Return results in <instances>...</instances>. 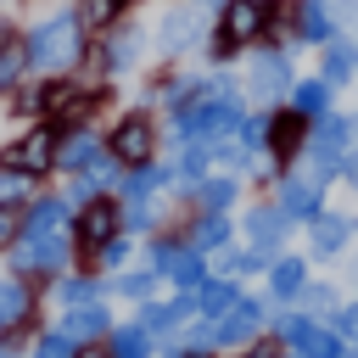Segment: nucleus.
Instances as JSON below:
<instances>
[{
	"instance_id": "39",
	"label": "nucleus",
	"mask_w": 358,
	"mask_h": 358,
	"mask_svg": "<svg viewBox=\"0 0 358 358\" xmlns=\"http://www.w3.org/2000/svg\"><path fill=\"white\" fill-rule=\"evenodd\" d=\"M62 302H78V308H84V302H95V285H90V280H67V285H62Z\"/></svg>"
},
{
	"instance_id": "6",
	"label": "nucleus",
	"mask_w": 358,
	"mask_h": 358,
	"mask_svg": "<svg viewBox=\"0 0 358 358\" xmlns=\"http://www.w3.org/2000/svg\"><path fill=\"white\" fill-rule=\"evenodd\" d=\"M252 90H257L263 101H274V95L291 90V62H285V50H263V56H252Z\"/></svg>"
},
{
	"instance_id": "49",
	"label": "nucleus",
	"mask_w": 358,
	"mask_h": 358,
	"mask_svg": "<svg viewBox=\"0 0 358 358\" xmlns=\"http://www.w3.org/2000/svg\"><path fill=\"white\" fill-rule=\"evenodd\" d=\"M0 45H11V34H6V17H0Z\"/></svg>"
},
{
	"instance_id": "41",
	"label": "nucleus",
	"mask_w": 358,
	"mask_h": 358,
	"mask_svg": "<svg viewBox=\"0 0 358 358\" xmlns=\"http://www.w3.org/2000/svg\"><path fill=\"white\" fill-rule=\"evenodd\" d=\"M22 185H28L22 173H11V168H0V201H11V196H17Z\"/></svg>"
},
{
	"instance_id": "27",
	"label": "nucleus",
	"mask_w": 358,
	"mask_h": 358,
	"mask_svg": "<svg viewBox=\"0 0 358 358\" xmlns=\"http://www.w3.org/2000/svg\"><path fill=\"white\" fill-rule=\"evenodd\" d=\"M162 179H168L162 168H145V162H140V168H129V173H123V190H129V201H145Z\"/></svg>"
},
{
	"instance_id": "11",
	"label": "nucleus",
	"mask_w": 358,
	"mask_h": 358,
	"mask_svg": "<svg viewBox=\"0 0 358 358\" xmlns=\"http://www.w3.org/2000/svg\"><path fill=\"white\" fill-rule=\"evenodd\" d=\"M112 229H117V207L112 201H84V218H78V241L84 246H106L112 241Z\"/></svg>"
},
{
	"instance_id": "1",
	"label": "nucleus",
	"mask_w": 358,
	"mask_h": 358,
	"mask_svg": "<svg viewBox=\"0 0 358 358\" xmlns=\"http://www.w3.org/2000/svg\"><path fill=\"white\" fill-rule=\"evenodd\" d=\"M78 56H84V28H78L73 11L45 17V22L28 34V45H22V62L39 67V73H62V67H73Z\"/></svg>"
},
{
	"instance_id": "21",
	"label": "nucleus",
	"mask_w": 358,
	"mask_h": 358,
	"mask_svg": "<svg viewBox=\"0 0 358 358\" xmlns=\"http://www.w3.org/2000/svg\"><path fill=\"white\" fill-rule=\"evenodd\" d=\"M62 336H73V341H95V336H106V313H101L95 302H84V308H73V313L62 319Z\"/></svg>"
},
{
	"instance_id": "24",
	"label": "nucleus",
	"mask_w": 358,
	"mask_h": 358,
	"mask_svg": "<svg viewBox=\"0 0 358 358\" xmlns=\"http://www.w3.org/2000/svg\"><path fill=\"white\" fill-rule=\"evenodd\" d=\"M140 50H145V34H140V28H123V34H112L106 67H129V62H140Z\"/></svg>"
},
{
	"instance_id": "15",
	"label": "nucleus",
	"mask_w": 358,
	"mask_h": 358,
	"mask_svg": "<svg viewBox=\"0 0 358 358\" xmlns=\"http://www.w3.org/2000/svg\"><path fill=\"white\" fill-rule=\"evenodd\" d=\"M190 313H196L190 296H179V302H145V308H140V330H145V336H151V330H173V324L190 319Z\"/></svg>"
},
{
	"instance_id": "12",
	"label": "nucleus",
	"mask_w": 358,
	"mask_h": 358,
	"mask_svg": "<svg viewBox=\"0 0 358 358\" xmlns=\"http://www.w3.org/2000/svg\"><path fill=\"white\" fill-rule=\"evenodd\" d=\"M257 319H263V308H257V302H235V308H229V319H218V324L207 330V341H224V347H229V341H246V336L257 330Z\"/></svg>"
},
{
	"instance_id": "30",
	"label": "nucleus",
	"mask_w": 358,
	"mask_h": 358,
	"mask_svg": "<svg viewBox=\"0 0 358 358\" xmlns=\"http://www.w3.org/2000/svg\"><path fill=\"white\" fill-rule=\"evenodd\" d=\"M241 296H235V285L229 280H213V285H201V313H229Z\"/></svg>"
},
{
	"instance_id": "42",
	"label": "nucleus",
	"mask_w": 358,
	"mask_h": 358,
	"mask_svg": "<svg viewBox=\"0 0 358 358\" xmlns=\"http://www.w3.org/2000/svg\"><path fill=\"white\" fill-rule=\"evenodd\" d=\"M145 224H151V196H145V201H134V207H129V229H145Z\"/></svg>"
},
{
	"instance_id": "34",
	"label": "nucleus",
	"mask_w": 358,
	"mask_h": 358,
	"mask_svg": "<svg viewBox=\"0 0 358 358\" xmlns=\"http://www.w3.org/2000/svg\"><path fill=\"white\" fill-rule=\"evenodd\" d=\"M235 134H241V151H257V145L268 140V117H241Z\"/></svg>"
},
{
	"instance_id": "32",
	"label": "nucleus",
	"mask_w": 358,
	"mask_h": 358,
	"mask_svg": "<svg viewBox=\"0 0 358 358\" xmlns=\"http://www.w3.org/2000/svg\"><path fill=\"white\" fill-rule=\"evenodd\" d=\"M34 358H78V347H73V336H62V330H50V336H39V347H34Z\"/></svg>"
},
{
	"instance_id": "48",
	"label": "nucleus",
	"mask_w": 358,
	"mask_h": 358,
	"mask_svg": "<svg viewBox=\"0 0 358 358\" xmlns=\"http://www.w3.org/2000/svg\"><path fill=\"white\" fill-rule=\"evenodd\" d=\"M201 6H207V11H224V6H229V0H201Z\"/></svg>"
},
{
	"instance_id": "9",
	"label": "nucleus",
	"mask_w": 358,
	"mask_h": 358,
	"mask_svg": "<svg viewBox=\"0 0 358 358\" xmlns=\"http://www.w3.org/2000/svg\"><path fill=\"white\" fill-rule=\"evenodd\" d=\"M347 145H352V123L347 117H319V129H313V162L336 168L347 157Z\"/></svg>"
},
{
	"instance_id": "14",
	"label": "nucleus",
	"mask_w": 358,
	"mask_h": 358,
	"mask_svg": "<svg viewBox=\"0 0 358 358\" xmlns=\"http://www.w3.org/2000/svg\"><path fill=\"white\" fill-rule=\"evenodd\" d=\"M62 224H67V201L45 196V201H34V207H28V218H22V235H62Z\"/></svg>"
},
{
	"instance_id": "20",
	"label": "nucleus",
	"mask_w": 358,
	"mask_h": 358,
	"mask_svg": "<svg viewBox=\"0 0 358 358\" xmlns=\"http://www.w3.org/2000/svg\"><path fill=\"white\" fill-rule=\"evenodd\" d=\"M341 246H347V218H341V213H313V252L330 257V252H341Z\"/></svg>"
},
{
	"instance_id": "35",
	"label": "nucleus",
	"mask_w": 358,
	"mask_h": 358,
	"mask_svg": "<svg viewBox=\"0 0 358 358\" xmlns=\"http://www.w3.org/2000/svg\"><path fill=\"white\" fill-rule=\"evenodd\" d=\"M201 201H207L213 213L229 207V201H235V179H207V185H201Z\"/></svg>"
},
{
	"instance_id": "29",
	"label": "nucleus",
	"mask_w": 358,
	"mask_h": 358,
	"mask_svg": "<svg viewBox=\"0 0 358 358\" xmlns=\"http://www.w3.org/2000/svg\"><path fill=\"white\" fill-rule=\"evenodd\" d=\"M117 11H123V0H78L73 17H78V28H106Z\"/></svg>"
},
{
	"instance_id": "4",
	"label": "nucleus",
	"mask_w": 358,
	"mask_h": 358,
	"mask_svg": "<svg viewBox=\"0 0 358 358\" xmlns=\"http://www.w3.org/2000/svg\"><path fill=\"white\" fill-rule=\"evenodd\" d=\"M324 162H313L308 173H291L285 179V190H280V213L285 218H313L319 213V196H324Z\"/></svg>"
},
{
	"instance_id": "28",
	"label": "nucleus",
	"mask_w": 358,
	"mask_h": 358,
	"mask_svg": "<svg viewBox=\"0 0 358 358\" xmlns=\"http://www.w3.org/2000/svg\"><path fill=\"white\" fill-rule=\"evenodd\" d=\"M302 268H308L302 257H280V263H274V280H268L274 296H296V291H302Z\"/></svg>"
},
{
	"instance_id": "23",
	"label": "nucleus",
	"mask_w": 358,
	"mask_h": 358,
	"mask_svg": "<svg viewBox=\"0 0 358 358\" xmlns=\"http://www.w3.org/2000/svg\"><path fill=\"white\" fill-rule=\"evenodd\" d=\"M28 285L22 280H0V324H22L28 319Z\"/></svg>"
},
{
	"instance_id": "47",
	"label": "nucleus",
	"mask_w": 358,
	"mask_h": 358,
	"mask_svg": "<svg viewBox=\"0 0 358 358\" xmlns=\"http://www.w3.org/2000/svg\"><path fill=\"white\" fill-rule=\"evenodd\" d=\"M78 358H112V352H95V347H78Z\"/></svg>"
},
{
	"instance_id": "25",
	"label": "nucleus",
	"mask_w": 358,
	"mask_h": 358,
	"mask_svg": "<svg viewBox=\"0 0 358 358\" xmlns=\"http://www.w3.org/2000/svg\"><path fill=\"white\" fill-rule=\"evenodd\" d=\"M145 352H151V336H145L140 324L112 330V358H145Z\"/></svg>"
},
{
	"instance_id": "33",
	"label": "nucleus",
	"mask_w": 358,
	"mask_h": 358,
	"mask_svg": "<svg viewBox=\"0 0 358 358\" xmlns=\"http://www.w3.org/2000/svg\"><path fill=\"white\" fill-rule=\"evenodd\" d=\"M224 235H229V224H224L218 213H207V218H196V246H224Z\"/></svg>"
},
{
	"instance_id": "2",
	"label": "nucleus",
	"mask_w": 358,
	"mask_h": 358,
	"mask_svg": "<svg viewBox=\"0 0 358 358\" xmlns=\"http://www.w3.org/2000/svg\"><path fill=\"white\" fill-rule=\"evenodd\" d=\"M218 17H224V22H218V34H213V56H235L241 45H252V39L268 28V6H263V0H229Z\"/></svg>"
},
{
	"instance_id": "51",
	"label": "nucleus",
	"mask_w": 358,
	"mask_h": 358,
	"mask_svg": "<svg viewBox=\"0 0 358 358\" xmlns=\"http://www.w3.org/2000/svg\"><path fill=\"white\" fill-rule=\"evenodd\" d=\"M352 62H358V56H352Z\"/></svg>"
},
{
	"instance_id": "22",
	"label": "nucleus",
	"mask_w": 358,
	"mask_h": 358,
	"mask_svg": "<svg viewBox=\"0 0 358 358\" xmlns=\"http://www.w3.org/2000/svg\"><path fill=\"white\" fill-rule=\"evenodd\" d=\"M302 112H280L274 123H268V145H274V157H291L296 145H302Z\"/></svg>"
},
{
	"instance_id": "46",
	"label": "nucleus",
	"mask_w": 358,
	"mask_h": 358,
	"mask_svg": "<svg viewBox=\"0 0 358 358\" xmlns=\"http://www.w3.org/2000/svg\"><path fill=\"white\" fill-rule=\"evenodd\" d=\"M246 358H280V352H274V347H252Z\"/></svg>"
},
{
	"instance_id": "18",
	"label": "nucleus",
	"mask_w": 358,
	"mask_h": 358,
	"mask_svg": "<svg viewBox=\"0 0 358 358\" xmlns=\"http://www.w3.org/2000/svg\"><path fill=\"white\" fill-rule=\"evenodd\" d=\"M324 106H330V84H324V78H302V84H291V112H302V117H324Z\"/></svg>"
},
{
	"instance_id": "5",
	"label": "nucleus",
	"mask_w": 358,
	"mask_h": 358,
	"mask_svg": "<svg viewBox=\"0 0 358 358\" xmlns=\"http://www.w3.org/2000/svg\"><path fill=\"white\" fill-rule=\"evenodd\" d=\"M62 263H67V241L62 235H22V246H17V268L22 274H50Z\"/></svg>"
},
{
	"instance_id": "44",
	"label": "nucleus",
	"mask_w": 358,
	"mask_h": 358,
	"mask_svg": "<svg viewBox=\"0 0 358 358\" xmlns=\"http://www.w3.org/2000/svg\"><path fill=\"white\" fill-rule=\"evenodd\" d=\"M341 173H347V185H358V145H347V157H341Z\"/></svg>"
},
{
	"instance_id": "17",
	"label": "nucleus",
	"mask_w": 358,
	"mask_h": 358,
	"mask_svg": "<svg viewBox=\"0 0 358 358\" xmlns=\"http://www.w3.org/2000/svg\"><path fill=\"white\" fill-rule=\"evenodd\" d=\"M296 39H302V45H324V39H330V11H324L319 0H302V6H296Z\"/></svg>"
},
{
	"instance_id": "37",
	"label": "nucleus",
	"mask_w": 358,
	"mask_h": 358,
	"mask_svg": "<svg viewBox=\"0 0 358 358\" xmlns=\"http://www.w3.org/2000/svg\"><path fill=\"white\" fill-rule=\"evenodd\" d=\"M17 235H22V213H17L11 201H0V246H11Z\"/></svg>"
},
{
	"instance_id": "38",
	"label": "nucleus",
	"mask_w": 358,
	"mask_h": 358,
	"mask_svg": "<svg viewBox=\"0 0 358 358\" xmlns=\"http://www.w3.org/2000/svg\"><path fill=\"white\" fill-rule=\"evenodd\" d=\"M17 67H22V50H17V45H0V90L17 78Z\"/></svg>"
},
{
	"instance_id": "40",
	"label": "nucleus",
	"mask_w": 358,
	"mask_h": 358,
	"mask_svg": "<svg viewBox=\"0 0 358 358\" xmlns=\"http://www.w3.org/2000/svg\"><path fill=\"white\" fill-rule=\"evenodd\" d=\"M117 291H123V296H145V291H151V274H123Z\"/></svg>"
},
{
	"instance_id": "26",
	"label": "nucleus",
	"mask_w": 358,
	"mask_h": 358,
	"mask_svg": "<svg viewBox=\"0 0 358 358\" xmlns=\"http://www.w3.org/2000/svg\"><path fill=\"white\" fill-rule=\"evenodd\" d=\"M201 90H207V84H196V78H173V84H162V101H168L173 117H179V112H190V106L201 101Z\"/></svg>"
},
{
	"instance_id": "36",
	"label": "nucleus",
	"mask_w": 358,
	"mask_h": 358,
	"mask_svg": "<svg viewBox=\"0 0 358 358\" xmlns=\"http://www.w3.org/2000/svg\"><path fill=\"white\" fill-rule=\"evenodd\" d=\"M302 308H308V313H330V308H336V291H330V285H302Z\"/></svg>"
},
{
	"instance_id": "43",
	"label": "nucleus",
	"mask_w": 358,
	"mask_h": 358,
	"mask_svg": "<svg viewBox=\"0 0 358 358\" xmlns=\"http://www.w3.org/2000/svg\"><path fill=\"white\" fill-rule=\"evenodd\" d=\"M336 330H341V336H358V308H341V313H336Z\"/></svg>"
},
{
	"instance_id": "7",
	"label": "nucleus",
	"mask_w": 358,
	"mask_h": 358,
	"mask_svg": "<svg viewBox=\"0 0 358 358\" xmlns=\"http://www.w3.org/2000/svg\"><path fill=\"white\" fill-rule=\"evenodd\" d=\"M151 140H157V134H151V123H145V117H123V123H117V134H112V157H117V162H129V168H140V162L151 157Z\"/></svg>"
},
{
	"instance_id": "31",
	"label": "nucleus",
	"mask_w": 358,
	"mask_h": 358,
	"mask_svg": "<svg viewBox=\"0 0 358 358\" xmlns=\"http://www.w3.org/2000/svg\"><path fill=\"white\" fill-rule=\"evenodd\" d=\"M352 78V50L347 45H330L324 50V84H347Z\"/></svg>"
},
{
	"instance_id": "19",
	"label": "nucleus",
	"mask_w": 358,
	"mask_h": 358,
	"mask_svg": "<svg viewBox=\"0 0 358 358\" xmlns=\"http://www.w3.org/2000/svg\"><path fill=\"white\" fill-rule=\"evenodd\" d=\"M101 157V140H95V129H73L67 140H62V151H56V162H67V168H90Z\"/></svg>"
},
{
	"instance_id": "3",
	"label": "nucleus",
	"mask_w": 358,
	"mask_h": 358,
	"mask_svg": "<svg viewBox=\"0 0 358 358\" xmlns=\"http://www.w3.org/2000/svg\"><path fill=\"white\" fill-rule=\"evenodd\" d=\"M56 151H62L56 129H50V123H39L34 134H22V140H11V145L0 151V168H11V173H22V179H34V173H45V168L56 162Z\"/></svg>"
},
{
	"instance_id": "10",
	"label": "nucleus",
	"mask_w": 358,
	"mask_h": 358,
	"mask_svg": "<svg viewBox=\"0 0 358 358\" xmlns=\"http://www.w3.org/2000/svg\"><path fill=\"white\" fill-rule=\"evenodd\" d=\"M280 330L296 341V358H341V341H336L330 330H313V324H302V319H280Z\"/></svg>"
},
{
	"instance_id": "16",
	"label": "nucleus",
	"mask_w": 358,
	"mask_h": 358,
	"mask_svg": "<svg viewBox=\"0 0 358 358\" xmlns=\"http://www.w3.org/2000/svg\"><path fill=\"white\" fill-rule=\"evenodd\" d=\"M246 229H252L257 252H268V246H280V241H285V213H280V207H252Z\"/></svg>"
},
{
	"instance_id": "45",
	"label": "nucleus",
	"mask_w": 358,
	"mask_h": 358,
	"mask_svg": "<svg viewBox=\"0 0 358 358\" xmlns=\"http://www.w3.org/2000/svg\"><path fill=\"white\" fill-rule=\"evenodd\" d=\"M101 263H123V241H106L101 246Z\"/></svg>"
},
{
	"instance_id": "50",
	"label": "nucleus",
	"mask_w": 358,
	"mask_h": 358,
	"mask_svg": "<svg viewBox=\"0 0 358 358\" xmlns=\"http://www.w3.org/2000/svg\"><path fill=\"white\" fill-rule=\"evenodd\" d=\"M185 358H201V352H185Z\"/></svg>"
},
{
	"instance_id": "13",
	"label": "nucleus",
	"mask_w": 358,
	"mask_h": 358,
	"mask_svg": "<svg viewBox=\"0 0 358 358\" xmlns=\"http://www.w3.org/2000/svg\"><path fill=\"white\" fill-rule=\"evenodd\" d=\"M201 11H168L162 17V50H190L196 39H201Z\"/></svg>"
},
{
	"instance_id": "8",
	"label": "nucleus",
	"mask_w": 358,
	"mask_h": 358,
	"mask_svg": "<svg viewBox=\"0 0 358 358\" xmlns=\"http://www.w3.org/2000/svg\"><path fill=\"white\" fill-rule=\"evenodd\" d=\"M151 263H157V274H168V280H179V285H201V257H196V246L162 241V246L151 252Z\"/></svg>"
}]
</instances>
